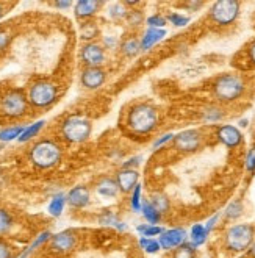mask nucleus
I'll use <instances>...</instances> for the list:
<instances>
[{
	"label": "nucleus",
	"mask_w": 255,
	"mask_h": 258,
	"mask_svg": "<svg viewBox=\"0 0 255 258\" xmlns=\"http://www.w3.org/2000/svg\"><path fill=\"white\" fill-rule=\"evenodd\" d=\"M107 79V74L102 68H86L82 72V85L86 89H99Z\"/></svg>",
	"instance_id": "nucleus-15"
},
{
	"label": "nucleus",
	"mask_w": 255,
	"mask_h": 258,
	"mask_svg": "<svg viewBox=\"0 0 255 258\" xmlns=\"http://www.w3.org/2000/svg\"><path fill=\"white\" fill-rule=\"evenodd\" d=\"M158 111L151 103H137L127 113V127L135 135H149L158 127Z\"/></svg>",
	"instance_id": "nucleus-1"
},
{
	"label": "nucleus",
	"mask_w": 255,
	"mask_h": 258,
	"mask_svg": "<svg viewBox=\"0 0 255 258\" xmlns=\"http://www.w3.org/2000/svg\"><path fill=\"white\" fill-rule=\"evenodd\" d=\"M108 14H110V18H113V19H117V21H119V19L127 18L129 10H125V4H114V5H111V8H110Z\"/></svg>",
	"instance_id": "nucleus-36"
},
{
	"label": "nucleus",
	"mask_w": 255,
	"mask_h": 258,
	"mask_svg": "<svg viewBox=\"0 0 255 258\" xmlns=\"http://www.w3.org/2000/svg\"><path fill=\"white\" fill-rule=\"evenodd\" d=\"M141 215L146 219L147 224L151 225H158L161 221V215L157 211V208L151 204V201H143V207H141Z\"/></svg>",
	"instance_id": "nucleus-21"
},
{
	"label": "nucleus",
	"mask_w": 255,
	"mask_h": 258,
	"mask_svg": "<svg viewBox=\"0 0 255 258\" xmlns=\"http://www.w3.org/2000/svg\"><path fill=\"white\" fill-rule=\"evenodd\" d=\"M213 96L221 103H232L243 97L246 82L239 74H222L213 83Z\"/></svg>",
	"instance_id": "nucleus-2"
},
{
	"label": "nucleus",
	"mask_w": 255,
	"mask_h": 258,
	"mask_svg": "<svg viewBox=\"0 0 255 258\" xmlns=\"http://www.w3.org/2000/svg\"><path fill=\"white\" fill-rule=\"evenodd\" d=\"M174 147L182 154H193L202 147L204 136L198 128H188L174 136Z\"/></svg>",
	"instance_id": "nucleus-9"
},
{
	"label": "nucleus",
	"mask_w": 255,
	"mask_h": 258,
	"mask_svg": "<svg viewBox=\"0 0 255 258\" xmlns=\"http://www.w3.org/2000/svg\"><path fill=\"white\" fill-rule=\"evenodd\" d=\"M58 97V89L53 83L47 80L35 82L28 91V102L36 108H47L55 103Z\"/></svg>",
	"instance_id": "nucleus-7"
},
{
	"label": "nucleus",
	"mask_w": 255,
	"mask_h": 258,
	"mask_svg": "<svg viewBox=\"0 0 255 258\" xmlns=\"http://www.w3.org/2000/svg\"><path fill=\"white\" fill-rule=\"evenodd\" d=\"M208 232L205 229V225L204 224H194L191 227V230H189V235H188V241L191 242V244L194 247H201L204 246L207 239H208Z\"/></svg>",
	"instance_id": "nucleus-20"
},
{
	"label": "nucleus",
	"mask_w": 255,
	"mask_h": 258,
	"mask_svg": "<svg viewBox=\"0 0 255 258\" xmlns=\"http://www.w3.org/2000/svg\"><path fill=\"white\" fill-rule=\"evenodd\" d=\"M247 125H249V120H247V119H239V120H238V127L244 128V127H247Z\"/></svg>",
	"instance_id": "nucleus-51"
},
{
	"label": "nucleus",
	"mask_w": 255,
	"mask_h": 258,
	"mask_svg": "<svg viewBox=\"0 0 255 258\" xmlns=\"http://www.w3.org/2000/svg\"><path fill=\"white\" fill-rule=\"evenodd\" d=\"M255 239V227L252 224H233L224 233V244L229 252H247Z\"/></svg>",
	"instance_id": "nucleus-3"
},
{
	"label": "nucleus",
	"mask_w": 255,
	"mask_h": 258,
	"mask_svg": "<svg viewBox=\"0 0 255 258\" xmlns=\"http://www.w3.org/2000/svg\"><path fill=\"white\" fill-rule=\"evenodd\" d=\"M137 232L141 235V236H146V238H154V236H160L164 229L161 225H151V224H141L137 227Z\"/></svg>",
	"instance_id": "nucleus-32"
},
{
	"label": "nucleus",
	"mask_w": 255,
	"mask_h": 258,
	"mask_svg": "<svg viewBox=\"0 0 255 258\" xmlns=\"http://www.w3.org/2000/svg\"><path fill=\"white\" fill-rule=\"evenodd\" d=\"M247 61L255 68V39L249 44V47H247Z\"/></svg>",
	"instance_id": "nucleus-46"
},
{
	"label": "nucleus",
	"mask_w": 255,
	"mask_h": 258,
	"mask_svg": "<svg viewBox=\"0 0 255 258\" xmlns=\"http://www.w3.org/2000/svg\"><path fill=\"white\" fill-rule=\"evenodd\" d=\"M183 7L188 8L189 11H198L199 8L204 7V2H186V4H183Z\"/></svg>",
	"instance_id": "nucleus-48"
},
{
	"label": "nucleus",
	"mask_w": 255,
	"mask_h": 258,
	"mask_svg": "<svg viewBox=\"0 0 255 258\" xmlns=\"http://www.w3.org/2000/svg\"><path fill=\"white\" fill-rule=\"evenodd\" d=\"M0 108L8 117H21L27 113L28 97L21 89H10L0 100Z\"/></svg>",
	"instance_id": "nucleus-8"
},
{
	"label": "nucleus",
	"mask_w": 255,
	"mask_h": 258,
	"mask_svg": "<svg viewBox=\"0 0 255 258\" xmlns=\"http://www.w3.org/2000/svg\"><path fill=\"white\" fill-rule=\"evenodd\" d=\"M224 116H226V113H224V110L219 108L218 105H210V107H207L202 111V119L205 120V122H208V124L219 122V120L224 119Z\"/></svg>",
	"instance_id": "nucleus-25"
},
{
	"label": "nucleus",
	"mask_w": 255,
	"mask_h": 258,
	"mask_svg": "<svg viewBox=\"0 0 255 258\" xmlns=\"http://www.w3.org/2000/svg\"><path fill=\"white\" fill-rule=\"evenodd\" d=\"M216 138L221 144H224L229 149H235L243 144L244 136L238 127L230 125V124H222L216 128Z\"/></svg>",
	"instance_id": "nucleus-12"
},
{
	"label": "nucleus",
	"mask_w": 255,
	"mask_h": 258,
	"mask_svg": "<svg viewBox=\"0 0 255 258\" xmlns=\"http://www.w3.org/2000/svg\"><path fill=\"white\" fill-rule=\"evenodd\" d=\"M160 250H161V246H160L158 239H155V238H152L151 241H149V244H147L146 249H144V252L149 253V255H155V253H158Z\"/></svg>",
	"instance_id": "nucleus-41"
},
{
	"label": "nucleus",
	"mask_w": 255,
	"mask_h": 258,
	"mask_svg": "<svg viewBox=\"0 0 255 258\" xmlns=\"http://www.w3.org/2000/svg\"><path fill=\"white\" fill-rule=\"evenodd\" d=\"M151 204L157 208V211L161 216L166 215L168 211H169V207H171V202L168 199V196H164L163 192H154L151 196Z\"/></svg>",
	"instance_id": "nucleus-27"
},
{
	"label": "nucleus",
	"mask_w": 255,
	"mask_h": 258,
	"mask_svg": "<svg viewBox=\"0 0 255 258\" xmlns=\"http://www.w3.org/2000/svg\"><path fill=\"white\" fill-rule=\"evenodd\" d=\"M127 18H129V21H130V22H133L132 25H138V24H141V22H143V14H141L140 11H137V10L129 11Z\"/></svg>",
	"instance_id": "nucleus-43"
},
{
	"label": "nucleus",
	"mask_w": 255,
	"mask_h": 258,
	"mask_svg": "<svg viewBox=\"0 0 255 258\" xmlns=\"http://www.w3.org/2000/svg\"><path fill=\"white\" fill-rule=\"evenodd\" d=\"M11 41V36L8 32H5V30H0V52L5 50L8 47V44Z\"/></svg>",
	"instance_id": "nucleus-45"
},
{
	"label": "nucleus",
	"mask_w": 255,
	"mask_h": 258,
	"mask_svg": "<svg viewBox=\"0 0 255 258\" xmlns=\"http://www.w3.org/2000/svg\"><path fill=\"white\" fill-rule=\"evenodd\" d=\"M68 204L74 208H85L91 202V194L86 186H74L68 194H66Z\"/></svg>",
	"instance_id": "nucleus-16"
},
{
	"label": "nucleus",
	"mask_w": 255,
	"mask_h": 258,
	"mask_svg": "<svg viewBox=\"0 0 255 258\" xmlns=\"http://www.w3.org/2000/svg\"><path fill=\"white\" fill-rule=\"evenodd\" d=\"M66 202H68V199H66V196H65V194H61V192H59V194H55V196L52 197V201H50L49 207H47L49 215L53 216V218H59V216L63 215V211H65Z\"/></svg>",
	"instance_id": "nucleus-22"
},
{
	"label": "nucleus",
	"mask_w": 255,
	"mask_h": 258,
	"mask_svg": "<svg viewBox=\"0 0 255 258\" xmlns=\"http://www.w3.org/2000/svg\"><path fill=\"white\" fill-rule=\"evenodd\" d=\"M103 5V2H97V0H80L76 4L74 13H76L77 19H89L99 11V8Z\"/></svg>",
	"instance_id": "nucleus-17"
},
{
	"label": "nucleus",
	"mask_w": 255,
	"mask_h": 258,
	"mask_svg": "<svg viewBox=\"0 0 255 258\" xmlns=\"http://www.w3.org/2000/svg\"><path fill=\"white\" fill-rule=\"evenodd\" d=\"M168 22H171L174 27H186L189 24V18L185 16V14H180V13H171L169 16L166 18Z\"/></svg>",
	"instance_id": "nucleus-37"
},
{
	"label": "nucleus",
	"mask_w": 255,
	"mask_h": 258,
	"mask_svg": "<svg viewBox=\"0 0 255 258\" xmlns=\"http://www.w3.org/2000/svg\"><path fill=\"white\" fill-rule=\"evenodd\" d=\"M55 7L59 10H68L72 7V2H55Z\"/></svg>",
	"instance_id": "nucleus-49"
},
{
	"label": "nucleus",
	"mask_w": 255,
	"mask_h": 258,
	"mask_svg": "<svg viewBox=\"0 0 255 258\" xmlns=\"http://www.w3.org/2000/svg\"><path fill=\"white\" fill-rule=\"evenodd\" d=\"M186 241H188V233L182 227L168 229L158 236V242L163 250H175L178 246H182Z\"/></svg>",
	"instance_id": "nucleus-11"
},
{
	"label": "nucleus",
	"mask_w": 255,
	"mask_h": 258,
	"mask_svg": "<svg viewBox=\"0 0 255 258\" xmlns=\"http://www.w3.org/2000/svg\"><path fill=\"white\" fill-rule=\"evenodd\" d=\"M91 130H93L91 122H89L86 117H82V116L68 117L61 125L63 138L69 143H74V144L86 141L89 136H91Z\"/></svg>",
	"instance_id": "nucleus-6"
},
{
	"label": "nucleus",
	"mask_w": 255,
	"mask_h": 258,
	"mask_svg": "<svg viewBox=\"0 0 255 258\" xmlns=\"http://www.w3.org/2000/svg\"><path fill=\"white\" fill-rule=\"evenodd\" d=\"M44 125H46V120H36L35 124L25 127L24 133L19 136V140H18V141H19V143H27V141H30V140L35 138V136L44 128Z\"/></svg>",
	"instance_id": "nucleus-28"
},
{
	"label": "nucleus",
	"mask_w": 255,
	"mask_h": 258,
	"mask_svg": "<svg viewBox=\"0 0 255 258\" xmlns=\"http://www.w3.org/2000/svg\"><path fill=\"white\" fill-rule=\"evenodd\" d=\"M219 218H221V215H219V213H216V215H213L212 218H210V219H208V221L204 224L208 233H212V232L216 229V225H218V221H219Z\"/></svg>",
	"instance_id": "nucleus-42"
},
{
	"label": "nucleus",
	"mask_w": 255,
	"mask_h": 258,
	"mask_svg": "<svg viewBox=\"0 0 255 258\" xmlns=\"http://www.w3.org/2000/svg\"><path fill=\"white\" fill-rule=\"evenodd\" d=\"M5 13H7V11H5L4 5H2V4H0V19H2V18L5 16Z\"/></svg>",
	"instance_id": "nucleus-52"
},
{
	"label": "nucleus",
	"mask_w": 255,
	"mask_h": 258,
	"mask_svg": "<svg viewBox=\"0 0 255 258\" xmlns=\"http://www.w3.org/2000/svg\"><path fill=\"white\" fill-rule=\"evenodd\" d=\"M50 238H52V233L49 232V230H44V232H41L35 239H33V242L30 244L21 255H19V258H27L30 253H33L38 247H41L42 244H46L47 241H50Z\"/></svg>",
	"instance_id": "nucleus-26"
},
{
	"label": "nucleus",
	"mask_w": 255,
	"mask_h": 258,
	"mask_svg": "<svg viewBox=\"0 0 255 258\" xmlns=\"http://www.w3.org/2000/svg\"><path fill=\"white\" fill-rule=\"evenodd\" d=\"M61 160V147L52 140L38 141L30 150V161L39 169H49Z\"/></svg>",
	"instance_id": "nucleus-4"
},
{
	"label": "nucleus",
	"mask_w": 255,
	"mask_h": 258,
	"mask_svg": "<svg viewBox=\"0 0 255 258\" xmlns=\"http://www.w3.org/2000/svg\"><path fill=\"white\" fill-rule=\"evenodd\" d=\"M141 163V157H133V158H130L127 163H124L122 164V168H125V169H137V166Z\"/></svg>",
	"instance_id": "nucleus-47"
},
{
	"label": "nucleus",
	"mask_w": 255,
	"mask_h": 258,
	"mask_svg": "<svg viewBox=\"0 0 255 258\" xmlns=\"http://www.w3.org/2000/svg\"><path fill=\"white\" fill-rule=\"evenodd\" d=\"M164 36H166V30L164 28H147L143 38H141V52L151 50L155 44H158Z\"/></svg>",
	"instance_id": "nucleus-18"
},
{
	"label": "nucleus",
	"mask_w": 255,
	"mask_h": 258,
	"mask_svg": "<svg viewBox=\"0 0 255 258\" xmlns=\"http://www.w3.org/2000/svg\"><path fill=\"white\" fill-rule=\"evenodd\" d=\"M244 168L249 174L255 172V144H252L247 150L246 158H244Z\"/></svg>",
	"instance_id": "nucleus-38"
},
{
	"label": "nucleus",
	"mask_w": 255,
	"mask_h": 258,
	"mask_svg": "<svg viewBox=\"0 0 255 258\" xmlns=\"http://www.w3.org/2000/svg\"><path fill=\"white\" fill-rule=\"evenodd\" d=\"M198 247H194L189 241L183 242L182 246H178L175 250H172V258H196Z\"/></svg>",
	"instance_id": "nucleus-31"
},
{
	"label": "nucleus",
	"mask_w": 255,
	"mask_h": 258,
	"mask_svg": "<svg viewBox=\"0 0 255 258\" xmlns=\"http://www.w3.org/2000/svg\"><path fill=\"white\" fill-rule=\"evenodd\" d=\"M80 33H82V38L83 39H88L89 41V39L96 38V35H97V27L93 22H86V24L82 25Z\"/></svg>",
	"instance_id": "nucleus-39"
},
{
	"label": "nucleus",
	"mask_w": 255,
	"mask_h": 258,
	"mask_svg": "<svg viewBox=\"0 0 255 258\" xmlns=\"http://www.w3.org/2000/svg\"><path fill=\"white\" fill-rule=\"evenodd\" d=\"M174 133L172 132H168V133H164V135H161V136H158V138L154 141V144H152V149H158V147H161V146H164L166 143H169V141H172L174 140Z\"/></svg>",
	"instance_id": "nucleus-40"
},
{
	"label": "nucleus",
	"mask_w": 255,
	"mask_h": 258,
	"mask_svg": "<svg viewBox=\"0 0 255 258\" xmlns=\"http://www.w3.org/2000/svg\"><path fill=\"white\" fill-rule=\"evenodd\" d=\"M99 222H100L102 225L114 227V229L119 230V232H125V230H127V224H125L124 221L119 219L114 213H111V211H105L103 215H100Z\"/></svg>",
	"instance_id": "nucleus-23"
},
{
	"label": "nucleus",
	"mask_w": 255,
	"mask_h": 258,
	"mask_svg": "<svg viewBox=\"0 0 255 258\" xmlns=\"http://www.w3.org/2000/svg\"><path fill=\"white\" fill-rule=\"evenodd\" d=\"M80 56L86 68H100L105 61V50L97 42H86L82 47Z\"/></svg>",
	"instance_id": "nucleus-13"
},
{
	"label": "nucleus",
	"mask_w": 255,
	"mask_h": 258,
	"mask_svg": "<svg viewBox=\"0 0 255 258\" xmlns=\"http://www.w3.org/2000/svg\"><path fill=\"white\" fill-rule=\"evenodd\" d=\"M13 229V218L7 210L0 208V236L10 233Z\"/></svg>",
	"instance_id": "nucleus-33"
},
{
	"label": "nucleus",
	"mask_w": 255,
	"mask_h": 258,
	"mask_svg": "<svg viewBox=\"0 0 255 258\" xmlns=\"http://www.w3.org/2000/svg\"><path fill=\"white\" fill-rule=\"evenodd\" d=\"M246 258H249V256H246Z\"/></svg>",
	"instance_id": "nucleus-53"
},
{
	"label": "nucleus",
	"mask_w": 255,
	"mask_h": 258,
	"mask_svg": "<svg viewBox=\"0 0 255 258\" xmlns=\"http://www.w3.org/2000/svg\"><path fill=\"white\" fill-rule=\"evenodd\" d=\"M0 258H14L13 249L4 241H0Z\"/></svg>",
	"instance_id": "nucleus-44"
},
{
	"label": "nucleus",
	"mask_w": 255,
	"mask_h": 258,
	"mask_svg": "<svg viewBox=\"0 0 255 258\" xmlns=\"http://www.w3.org/2000/svg\"><path fill=\"white\" fill-rule=\"evenodd\" d=\"M141 185L138 183L137 186H135V189L132 191L130 194V208L135 211V213H140L141 211V207H143V199H141Z\"/></svg>",
	"instance_id": "nucleus-34"
},
{
	"label": "nucleus",
	"mask_w": 255,
	"mask_h": 258,
	"mask_svg": "<svg viewBox=\"0 0 255 258\" xmlns=\"http://www.w3.org/2000/svg\"><path fill=\"white\" fill-rule=\"evenodd\" d=\"M243 213H244L243 202L239 199H235L226 207V210H224V218H226L227 221H236L238 218L243 216Z\"/></svg>",
	"instance_id": "nucleus-24"
},
{
	"label": "nucleus",
	"mask_w": 255,
	"mask_h": 258,
	"mask_svg": "<svg viewBox=\"0 0 255 258\" xmlns=\"http://www.w3.org/2000/svg\"><path fill=\"white\" fill-rule=\"evenodd\" d=\"M25 127L24 125H13L0 130V141L2 143H10L13 140H19V136L24 133Z\"/></svg>",
	"instance_id": "nucleus-29"
},
{
	"label": "nucleus",
	"mask_w": 255,
	"mask_h": 258,
	"mask_svg": "<svg viewBox=\"0 0 255 258\" xmlns=\"http://www.w3.org/2000/svg\"><path fill=\"white\" fill-rule=\"evenodd\" d=\"M50 250L59 255L69 253L71 250L76 249L77 246V236L74 233V230H63L59 233L52 235L50 238Z\"/></svg>",
	"instance_id": "nucleus-10"
},
{
	"label": "nucleus",
	"mask_w": 255,
	"mask_h": 258,
	"mask_svg": "<svg viewBox=\"0 0 255 258\" xmlns=\"http://www.w3.org/2000/svg\"><path fill=\"white\" fill-rule=\"evenodd\" d=\"M116 183L119 186V191L122 192H132L140 183V172L137 169H125L122 168L121 171H117L116 174Z\"/></svg>",
	"instance_id": "nucleus-14"
},
{
	"label": "nucleus",
	"mask_w": 255,
	"mask_h": 258,
	"mask_svg": "<svg viewBox=\"0 0 255 258\" xmlns=\"http://www.w3.org/2000/svg\"><path fill=\"white\" fill-rule=\"evenodd\" d=\"M146 25L149 28H164L168 25V19L161 16V14H152L146 19Z\"/></svg>",
	"instance_id": "nucleus-35"
},
{
	"label": "nucleus",
	"mask_w": 255,
	"mask_h": 258,
	"mask_svg": "<svg viewBox=\"0 0 255 258\" xmlns=\"http://www.w3.org/2000/svg\"><path fill=\"white\" fill-rule=\"evenodd\" d=\"M247 256H249V258H255V239H253L252 246H250L249 250H247Z\"/></svg>",
	"instance_id": "nucleus-50"
},
{
	"label": "nucleus",
	"mask_w": 255,
	"mask_h": 258,
	"mask_svg": "<svg viewBox=\"0 0 255 258\" xmlns=\"http://www.w3.org/2000/svg\"><path fill=\"white\" fill-rule=\"evenodd\" d=\"M239 10H241V4L235 2V0H219L210 7L208 18L213 24L219 27H229L236 22L239 18Z\"/></svg>",
	"instance_id": "nucleus-5"
},
{
	"label": "nucleus",
	"mask_w": 255,
	"mask_h": 258,
	"mask_svg": "<svg viewBox=\"0 0 255 258\" xmlns=\"http://www.w3.org/2000/svg\"><path fill=\"white\" fill-rule=\"evenodd\" d=\"M121 50H122V53L125 56L133 58V56H137L141 52V42L138 39H135V38H129V39H125L122 42Z\"/></svg>",
	"instance_id": "nucleus-30"
},
{
	"label": "nucleus",
	"mask_w": 255,
	"mask_h": 258,
	"mask_svg": "<svg viewBox=\"0 0 255 258\" xmlns=\"http://www.w3.org/2000/svg\"><path fill=\"white\" fill-rule=\"evenodd\" d=\"M96 191H97L99 196L105 197V199H113V197H116L117 192H119V186H117L114 178L105 177V178H102V180L97 181Z\"/></svg>",
	"instance_id": "nucleus-19"
}]
</instances>
